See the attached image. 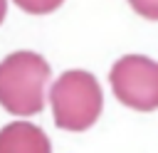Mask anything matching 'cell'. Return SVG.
<instances>
[{
  "mask_svg": "<svg viewBox=\"0 0 158 153\" xmlns=\"http://www.w3.org/2000/svg\"><path fill=\"white\" fill-rule=\"evenodd\" d=\"M49 64L37 52H12L0 62V106L15 116H32L44 106Z\"/></svg>",
  "mask_w": 158,
  "mask_h": 153,
  "instance_id": "1",
  "label": "cell"
},
{
  "mask_svg": "<svg viewBox=\"0 0 158 153\" xmlns=\"http://www.w3.org/2000/svg\"><path fill=\"white\" fill-rule=\"evenodd\" d=\"M54 123L64 131H86L101 114L104 94L91 72L69 69L49 89Z\"/></svg>",
  "mask_w": 158,
  "mask_h": 153,
  "instance_id": "2",
  "label": "cell"
},
{
  "mask_svg": "<svg viewBox=\"0 0 158 153\" xmlns=\"http://www.w3.org/2000/svg\"><path fill=\"white\" fill-rule=\"evenodd\" d=\"M111 89L121 104L136 111L158 106V64L143 54H126L111 67Z\"/></svg>",
  "mask_w": 158,
  "mask_h": 153,
  "instance_id": "3",
  "label": "cell"
},
{
  "mask_svg": "<svg viewBox=\"0 0 158 153\" xmlns=\"http://www.w3.org/2000/svg\"><path fill=\"white\" fill-rule=\"evenodd\" d=\"M0 153H52L42 128L27 121H15L0 128Z\"/></svg>",
  "mask_w": 158,
  "mask_h": 153,
  "instance_id": "4",
  "label": "cell"
},
{
  "mask_svg": "<svg viewBox=\"0 0 158 153\" xmlns=\"http://www.w3.org/2000/svg\"><path fill=\"white\" fill-rule=\"evenodd\" d=\"M15 2L30 15H47V12L57 10L64 0H15Z\"/></svg>",
  "mask_w": 158,
  "mask_h": 153,
  "instance_id": "5",
  "label": "cell"
},
{
  "mask_svg": "<svg viewBox=\"0 0 158 153\" xmlns=\"http://www.w3.org/2000/svg\"><path fill=\"white\" fill-rule=\"evenodd\" d=\"M128 2H131V7L138 15H143L148 20H156L158 17V0H128Z\"/></svg>",
  "mask_w": 158,
  "mask_h": 153,
  "instance_id": "6",
  "label": "cell"
},
{
  "mask_svg": "<svg viewBox=\"0 0 158 153\" xmlns=\"http://www.w3.org/2000/svg\"><path fill=\"white\" fill-rule=\"evenodd\" d=\"M5 12H7V0H0V22L5 20Z\"/></svg>",
  "mask_w": 158,
  "mask_h": 153,
  "instance_id": "7",
  "label": "cell"
}]
</instances>
